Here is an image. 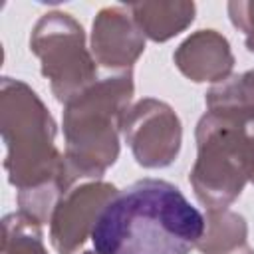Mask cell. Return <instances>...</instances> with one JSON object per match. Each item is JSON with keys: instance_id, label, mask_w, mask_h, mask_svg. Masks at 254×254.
Wrapping results in <instances>:
<instances>
[{"instance_id": "cell-1", "label": "cell", "mask_w": 254, "mask_h": 254, "mask_svg": "<svg viewBox=\"0 0 254 254\" xmlns=\"http://www.w3.org/2000/svg\"><path fill=\"white\" fill-rule=\"evenodd\" d=\"M0 133L18 210L40 224L50 222L56 204L75 183L56 147L58 125L50 109L26 81L8 75L0 81Z\"/></svg>"}, {"instance_id": "cell-2", "label": "cell", "mask_w": 254, "mask_h": 254, "mask_svg": "<svg viewBox=\"0 0 254 254\" xmlns=\"http://www.w3.org/2000/svg\"><path fill=\"white\" fill-rule=\"evenodd\" d=\"M204 216L169 181L141 179L119 190L91 232L95 254H189Z\"/></svg>"}, {"instance_id": "cell-3", "label": "cell", "mask_w": 254, "mask_h": 254, "mask_svg": "<svg viewBox=\"0 0 254 254\" xmlns=\"http://www.w3.org/2000/svg\"><path fill=\"white\" fill-rule=\"evenodd\" d=\"M133 93V71H121L99 77L64 105V157L75 185L99 181L119 159L121 121Z\"/></svg>"}, {"instance_id": "cell-4", "label": "cell", "mask_w": 254, "mask_h": 254, "mask_svg": "<svg viewBox=\"0 0 254 254\" xmlns=\"http://www.w3.org/2000/svg\"><path fill=\"white\" fill-rule=\"evenodd\" d=\"M194 141L192 192L206 210L228 208L254 175V123L206 111L196 123Z\"/></svg>"}, {"instance_id": "cell-5", "label": "cell", "mask_w": 254, "mask_h": 254, "mask_svg": "<svg viewBox=\"0 0 254 254\" xmlns=\"http://www.w3.org/2000/svg\"><path fill=\"white\" fill-rule=\"evenodd\" d=\"M30 52L40 60L42 75L64 105L99 79L85 32L67 12L52 10L40 16L30 34Z\"/></svg>"}, {"instance_id": "cell-6", "label": "cell", "mask_w": 254, "mask_h": 254, "mask_svg": "<svg viewBox=\"0 0 254 254\" xmlns=\"http://www.w3.org/2000/svg\"><path fill=\"white\" fill-rule=\"evenodd\" d=\"M121 133L137 165L165 169L173 165L183 145V125L175 109L155 97L133 103L121 121Z\"/></svg>"}, {"instance_id": "cell-7", "label": "cell", "mask_w": 254, "mask_h": 254, "mask_svg": "<svg viewBox=\"0 0 254 254\" xmlns=\"http://www.w3.org/2000/svg\"><path fill=\"white\" fill-rule=\"evenodd\" d=\"M117 187L105 181L73 185L56 204L50 218V242L58 254H75L91 236L103 208L115 198Z\"/></svg>"}, {"instance_id": "cell-8", "label": "cell", "mask_w": 254, "mask_h": 254, "mask_svg": "<svg viewBox=\"0 0 254 254\" xmlns=\"http://www.w3.org/2000/svg\"><path fill=\"white\" fill-rule=\"evenodd\" d=\"M91 56L113 73L131 71L145 52V36L127 6L101 8L91 24Z\"/></svg>"}, {"instance_id": "cell-9", "label": "cell", "mask_w": 254, "mask_h": 254, "mask_svg": "<svg viewBox=\"0 0 254 254\" xmlns=\"http://www.w3.org/2000/svg\"><path fill=\"white\" fill-rule=\"evenodd\" d=\"M177 69L194 83H220L230 77L234 54L230 42L216 30H198L187 36L173 54Z\"/></svg>"}, {"instance_id": "cell-10", "label": "cell", "mask_w": 254, "mask_h": 254, "mask_svg": "<svg viewBox=\"0 0 254 254\" xmlns=\"http://www.w3.org/2000/svg\"><path fill=\"white\" fill-rule=\"evenodd\" d=\"M127 8L143 36L159 44L169 42L171 38L185 32L196 16V6L189 0L133 2Z\"/></svg>"}, {"instance_id": "cell-11", "label": "cell", "mask_w": 254, "mask_h": 254, "mask_svg": "<svg viewBox=\"0 0 254 254\" xmlns=\"http://www.w3.org/2000/svg\"><path fill=\"white\" fill-rule=\"evenodd\" d=\"M206 111L242 123H254V69L214 83L204 95Z\"/></svg>"}, {"instance_id": "cell-12", "label": "cell", "mask_w": 254, "mask_h": 254, "mask_svg": "<svg viewBox=\"0 0 254 254\" xmlns=\"http://www.w3.org/2000/svg\"><path fill=\"white\" fill-rule=\"evenodd\" d=\"M248 240L246 218L230 208L206 210L204 214V232L196 244L200 254H226Z\"/></svg>"}, {"instance_id": "cell-13", "label": "cell", "mask_w": 254, "mask_h": 254, "mask_svg": "<svg viewBox=\"0 0 254 254\" xmlns=\"http://www.w3.org/2000/svg\"><path fill=\"white\" fill-rule=\"evenodd\" d=\"M0 254H48L42 236V224L24 212H10L2 218Z\"/></svg>"}, {"instance_id": "cell-14", "label": "cell", "mask_w": 254, "mask_h": 254, "mask_svg": "<svg viewBox=\"0 0 254 254\" xmlns=\"http://www.w3.org/2000/svg\"><path fill=\"white\" fill-rule=\"evenodd\" d=\"M226 10L232 26L244 32L246 50L254 54V0H230Z\"/></svg>"}, {"instance_id": "cell-15", "label": "cell", "mask_w": 254, "mask_h": 254, "mask_svg": "<svg viewBox=\"0 0 254 254\" xmlns=\"http://www.w3.org/2000/svg\"><path fill=\"white\" fill-rule=\"evenodd\" d=\"M226 254H254V250H252L248 244H244V246H240V248H236V250H232V252H226Z\"/></svg>"}, {"instance_id": "cell-16", "label": "cell", "mask_w": 254, "mask_h": 254, "mask_svg": "<svg viewBox=\"0 0 254 254\" xmlns=\"http://www.w3.org/2000/svg\"><path fill=\"white\" fill-rule=\"evenodd\" d=\"M81 254H95V250H85V252H81Z\"/></svg>"}]
</instances>
